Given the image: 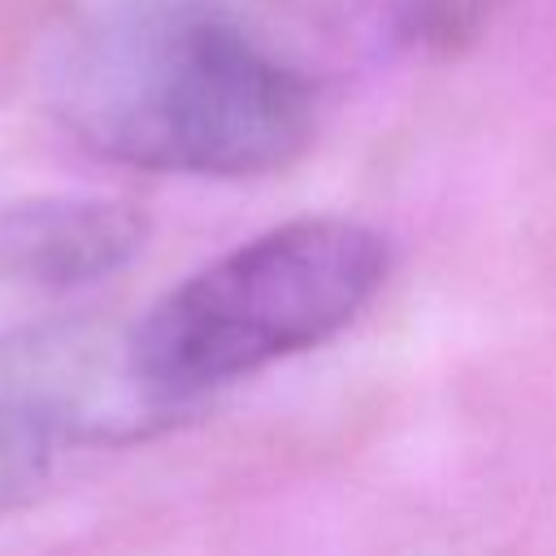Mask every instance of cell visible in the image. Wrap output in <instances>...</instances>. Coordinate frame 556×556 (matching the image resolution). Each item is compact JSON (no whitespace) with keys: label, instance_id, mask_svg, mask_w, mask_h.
<instances>
[{"label":"cell","instance_id":"cell-2","mask_svg":"<svg viewBox=\"0 0 556 556\" xmlns=\"http://www.w3.org/2000/svg\"><path fill=\"white\" fill-rule=\"evenodd\" d=\"M391 243L352 217L269 226L169 287L130 330L148 395L187 413L208 391L343 334L387 287Z\"/></svg>","mask_w":556,"mask_h":556},{"label":"cell","instance_id":"cell-1","mask_svg":"<svg viewBox=\"0 0 556 556\" xmlns=\"http://www.w3.org/2000/svg\"><path fill=\"white\" fill-rule=\"evenodd\" d=\"M56 122L96 156L195 178L291 165L317 87L226 0H100L48 65Z\"/></svg>","mask_w":556,"mask_h":556},{"label":"cell","instance_id":"cell-4","mask_svg":"<svg viewBox=\"0 0 556 556\" xmlns=\"http://www.w3.org/2000/svg\"><path fill=\"white\" fill-rule=\"evenodd\" d=\"M148 222L126 200L39 195L0 208V287L65 295L126 269L143 248Z\"/></svg>","mask_w":556,"mask_h":556},{"label":"cell","instance_id":"cell-5","mask_svg":"<svg viewBox=\"0 0 556 556\" xmlns=\"http://www.w3.org/2000/svg\"><path fill=\"white\" fill-rule=\"evenodd\" d=\"M265 9L334 48L430 56L465 48L500 0H265Z\"/></svg>","mask_w":556,"mask_h":556},{"label":"cell","instance_id":"cell-3","mask_svg":"<svg viewBox=\"0 0 556 556\" xmlns=\"http://www.w3.org/2000/svg\"><path fill=\"white\" fill-rule=\"evenodd\" d=\"M169 413L135 374L126 330L56 321L0 339V517L83 443L135 439Z\"/></svg>","mask_w":556,"mask_h":556}]
</instances>
